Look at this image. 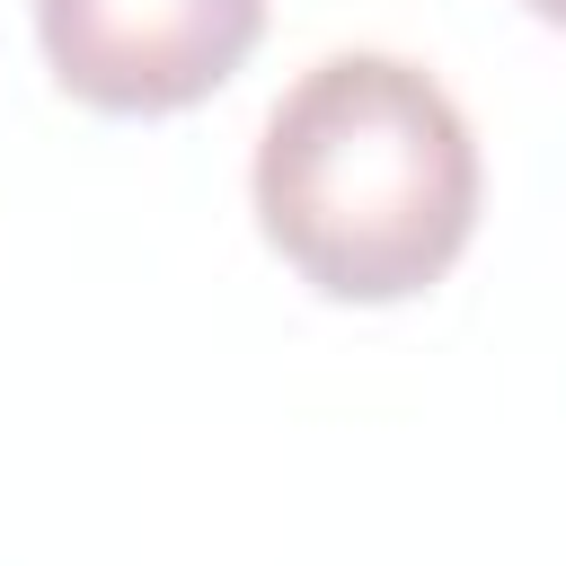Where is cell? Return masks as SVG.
<instances>
[{
  "mask_svg": "<svg viewBox=\"0 0 566 566\" xmlns=\"http://www.w3.org/2000/svg\"><path fill=\"white\" fill-rule=\"evenodd\" d=\"M478 133L407 53L310 62L256 133V230L327 301H407L478 230Z\"/></svg>",
  "mask_w": 566,
  "mask_h": 566,
  "instance_id": "6da1fadb",
  "label": "cell"
},
{
  "mask_svg": "<svg viewBox=\"0 0 566 566\" xmlns=\"http://www.w3.org/2000/svg\"><path fill=\"white\" fill-rule=\"evenodd\" d=\"M53 80L97 115H177L265 35V0H35Z\"/></svg>",
  "mask_w": 566,
  "mask_h": 566,
  "instance_id": "7a4b0ae2",
  "label": "cell"
},
{
  "mask_svg": "<svg viewBox=\"0 0 566 566\" xmlns=\"http://www.w3.org/2000/svg\"><path fill=\"white\" fill-rule=\"evenodd\" d=\"M531 9H539V18H548V27H566V0H531Z\"/></svg>",
  "mask_w": 566,
  "mask_h": 566,
  "instance_id": "3957f363",
  "label": "cell"
}]
</instances>
